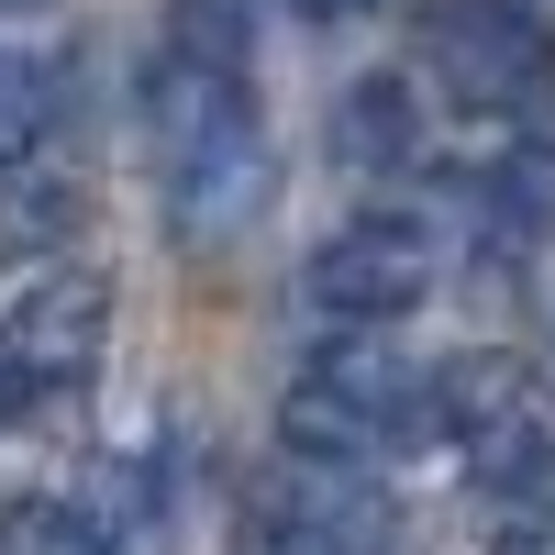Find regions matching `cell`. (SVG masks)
Here are the masks:
<instances>
[{
    "label": "cell",
    "instance_id": "cell-1",
    "mask_svg": "<svg viewBox=\"0 0 555 555\" xmlns=\"http://www.w3.org/2000/svg\"><path fill=\"white\" fill-rule=\"evenodd\" d=\"M145 133H156V167H167V211L190 245H222L267 211L278 167H267V133L245 101V67L234 56H201V44H167V67L145 78Z\"/></svg>",
    "mask_w": 555,
    "mask_h": 555
},
{
    "label": "cell",
    "instance_id": "cell-2",
    "mask_svg": "<svg viewBox=\"0 0 555 555\" xmlns=\"http://www.w3.org/2000/svg\"><path fill=\"white\" fill-rule=\"evenodd\" d=\"M423 67L455 112H533L544 101V78H555V34L533 0H434L423 12Z\"/></svg>",
    "mask_w": 555,
    "mask_h": 555
},
{
    "label": "cell",
    "instance_id": "cell-3",
    "mask_svg": "<svg viewBox=\"0 0 555 555\" xmlns=\"http://www.w3.org/2000/svg\"><path fill=\"white\" fill-rule=\"evenodd\" d=\"M400 434H444V411H434V378H411V366L389 356H322L311 378L289 389V444L311 455V467H356V455H378Z\"/></svg>",
    "mask_w": 555,
    "mask_h": 555
},
{
    "label": "cell",
    "instance_id": "cell-4",
    "mask_svg": "<svg viewBox=\"0 0 555 555\" xmlns=\"http://www.w3.org/2000/svg\"><path fill=\"white\" fill-rule=\"evenodd\" d=\"M101 345H112V278L101 267H44L34 289H12V311H0V378L23 400L78 389L89 366H101Z\"/></svg>",
    "mask_w": 555,
    "mask_h": 555
},
{
    "label": "cell",
    "instance_id": "cell-5",
    "mask_svg": "<svg viewBox=\"0 0 555 555\" xmlns=\"http://www.w3.org/2000/svg\"><path fill=\"white\" fill-rule=\"evenodd\" d=\"M300 289H311L322 322H356V334H366V322H400L411 300L434 289V234H423V222H389V211L345 222V234L300 267Z\"/></svg>",
    "mask_w": 555,
    "mask_h": 555
},
{
    "label": "cell",
    "instance_id": "cell-6",
    "mask_svg": "<svg viewBox=\"0 0 555 555\" xmlns=\"http://www.w3.org/2000/svg\"><path fill=\"white\" fill-rule=\"evenodd\" d=\"M267 555H389V500L356 467H311L300 489H267Z\"/></svg>",
    "mask_w": 555,
    "mask_h": 555
},
{
    "label": "cell",
    "instance_id": "cell-7",
    "mask_svg": "<svg viewBox=\"0 0 555 555\" xmlns=\"http://www.w3.org/2000/svg\"><path fill=\"white\" fill-rule=\"evenodd\" d=\"M434 411H444V434H467V444H533V411H522V366L512 356H455L434 366Z\"/></svg>",
    "mask_w": 555,
    "mask_h": 555
},
{
    "label": "cell",
    "instance_id": "cell-8",
    "mask_svg": "<svg viewBox=\"0 0 555 555\" xmlns=\"http://www.w3.org/2000/svg\"><path fill=\"white\" fill-rule=\"evenodd\" d=\"M334 145L356 167H400L411 145H423V122H411V89L400 78H356L345 89V112H334Z\"/></svg>",
    "mask_w": 555,
    "mask_h": 555
},
{
    "label": "cell",
    "instance_id": "cell-9",
    "mask_svg": "<svg viewBox=\"0 0 555 555\" xmlns=\"http://www.w3.org/2000/svg\"><path fill=\"white\" fill-rule=\"evenodd\" d=\"M0 555H112V522L89 512V500H56V489H34L0 512Z\"/></svg>",
    "mask_w": 555,
    "mask_h": 555
},
{
    "label": "cell",
    "instance_id": "cell-10",
    "mask_svg": "<svg viewBox=\"0 0 555 555\" xmlns=\"http://www.w3.org/2000/svg\"><path fill=\"white\" fill-rule=\"evenodd\" d=\"M44 122H56V78H44V56L0 44V167H23L44 145Z\"/></svg>",
    "mask_w": 555,
    "mask_h": 555
},
{
    "label": "cell",
    "instance_id": "cell-11",
    "mask_svg": "<svg viewBox=\"0 0 555 555\" xmlns=\"http://www.w3.org/2000/svg\"><path fill=\"white\" fill-rule=\"evenodd\" d=\"M322 12H366V0H322Z\"/></svg>",
    "mask_w": 555,
    "mask_h": 555
},
{
    "label": "cell",
    "instance_id": "cell-12",
    "mask_svg": "<svg viewBox=\"0 0 555 555\" xmlns=\"http://www.w3.org/2000/svg\"><path fill=\"white\" fill-rule=\"evenodd\" d=\"M12 400H23V389H12V378H0V411H12Z\"/></svg>",
    "mask_w": 555,
    "mask_h": 555
},
{
    "label": "cell",
    "instance_id": "cell-13",
    "mask_svg": "<svg viewBox=\"0 0 555 555\" xmlns=\"http://www.w3.org/2000/svg\"><path fill=\"white\" fill-rule=\"evenodd\" d=\"M0 12H34V0H0Z\"/></svg>",
    "mask_w": 555,
    "mask_h": 555
}]
</instances>
